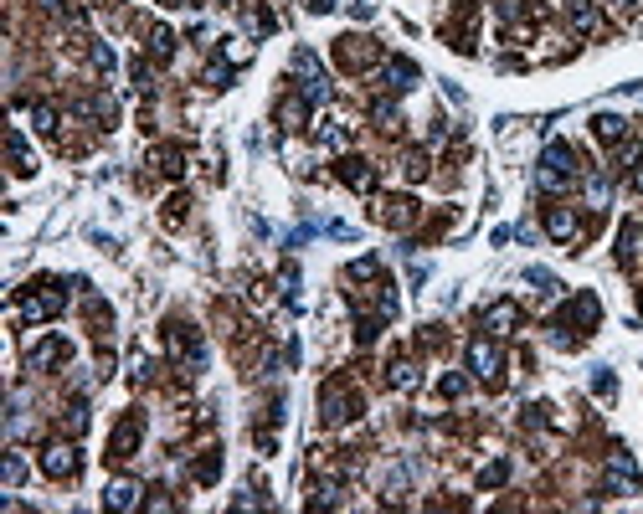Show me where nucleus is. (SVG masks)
Segmentation results:
<instances>
[{
	"label": "nucleus",
	"instance_id": "nucleus-1",
	"mask_svg": "<svg viewBox=\"0 0 643 514\" xmlns=\"http://www.w3.org/2000/svg\"><path fill=\"white\" fill-rule=\"evenodd\" d=\"M468 366H474L484 381L499 371V355H495V345H489V339H474V345H468Z\"/></svg>",
	"mask_w": 643,
	"mask_h": 514
},
{
	"label": "nucleus",
	"instance_id": "nucleus-2",
	"mask_svg": "<svg viewBox=\"0 0 643 514\" xmlns=\"http://www.w3.org/2000/svg\"><path fill=\"white\" fill-rule=\"evenodd\" d=\"M41 468H47L52 479H67L72 468H77V458H72V447H52V453L41 458Z\"/></svg>",
	"mask_w": 643,
	"mask_h": 514
},
{
	"label": "nucleus",
	"instance_id": "nucleus-3",
	"mask_svg": "<svg viewBox=\"0 0 643 514\" xmlns=\"http://www.w3.org/2000/svg\"><path fill=\"white\" fill-rule=\"evenodd\" d=\"M325 417H330V422H345V417H350V396L330 386V391H325Z\"/></svg>",
	"mask_w": 643,
	"mask_h": 514
},
{
	"label": "nucleus",
	"instance_id": "nucleus-4",
	"mask_svg": "<svg viewBox=\"0 0 643 514\" xmlns=\"http://www.w3.org/2000/svg\"><path fill=\"white\" fill-rule=\"evenodd\" d=\"M386 77H391V88H412V82H417V67H412V62H391Z\"/></svg>",
	"mask_w": 643,
	"mask_h": 514
},
{
	"label": "nucleus",
	"instance_id": "nucleus-5",
	"mask_svg": "<svg viewBox=\"0 0 643 514\" xmlns=\"http://www.w3.org/2000/svg\"><path fill=\"white\" fill-rule=\"evenodd\" d=\"M109 504H114V509L139 504V488H134V483H114V488H109Z\"/></svg>",
	"mask_w": 643,
	"mask_h": 514
},
{
	"label": "nucleus",
	"instance_id": "nucleus-6",
	"mask_svg": "<svg viewBox=\"0 0 643 514\" xmlns=\"http://www.w3.org/2000/svg\"><path fill=\"white\" fill-rule=\"evenodd\" d=\"M571 21H576L582 31H597V11L587 6V0H571Z\"/></svg>",
	"mask_w": 643,
	"mask_h": 514
},
{
	"label": "nucleus",
	"instance_id": "nucleus-7",
	"mask_svg": "<svg viewBox=\"0 0 643 514\" xmlns=\"http://www.w3.org/2000/svg\"><path fill=\"white\" fill-rule=\"evenodd\" d=\"M514 324V304H499V309H489V329H495V334H504Z\"/></svg>",
	"mask_w": 643,
	"mask_h": 514
},
{
	"label": "nucleus",
	"instance_id": "nucleus-8",
	"mask_svg": "<svg viewBox=\"0 0 643 514\" xmlns=\"http://www.w3.org/2000/svg\"><path fill=\"white\" fill-rule=\"evenodd\" d=\"M576 231V217L571 211H551V237H571Z\"/></svg>",
	"mask_w": 643,
	"mask_h": 514
},
{
	"label": "nucleus",
	"instance_id": "nucleus-9",
	"mask_svg": "<svg viewBox=\"0 0 643 514\" xmlns=\"http://www.w3.org/2000/svg\"><path fill=\"white\" fill-rule=\"evenodd\" d=\"M345 180L366 190V185H371V170H366V160H345Z\"/></svg>",
	"mask_w": 643,
	"mask_h": 514
},
{
	"label": "nucleus",
	"instance_id": "nucleus-10",
	"mask_svg": "<svg viewBox=\"0 0 643 514\" xmlns=\"http://www.w3.org/2000/svg\"><path fill=\"white\" fill-rule=\"evenodd\" d=\"M597 134H603V139H617V134H623V119L603 114V119H597Z\"/></svg>",
	"mask_w": 643,
	"mask_h": 514
},
{
	"label": "nucleus",
	"instance_id": "nucleus-11",
	"mask_svg": "<svg viewBox=\"0 0 643 514\" xmlns=\"http://www.w3.org/2000/svg\"><path fill=\"white\" fill-rule=\"evenodd\" d=\"M417 376H412V366H391V386H412Z\"/></svg>",
	"mask_w": 643,
	"mask_h": 514
},
{
	"label": "nucleus",
	"instance_id": "nucleus-12",
	"mask_svg": "<svg viewBox=\"0 0 643 514\" xmlns=\"http://www.w3.org/2000/svg\"><path fill=\"white\" fill-rule=\"evenodd\" d=\"M335 6V0H309V11H330Z\"/></svg>",
	"mask_w": 643,
	"mask_h": 514
}]
</instances>
